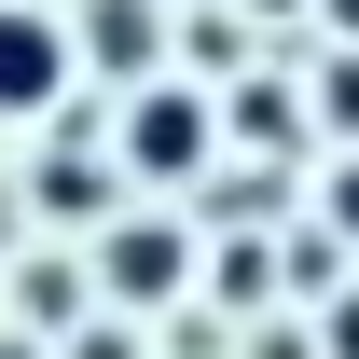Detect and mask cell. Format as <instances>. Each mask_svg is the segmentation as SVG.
Instances as JSON below:
<instances>
[{"label": "cell", "instance_id": "cell-1", "mask_svg": "<svg viewBox=\"0 0 359 359\" xmlns=\"http://www.w3.org/2000/svg\"><path fill=\"white\" fill-rule=\"evenodd\" d=\"M125 166H138V180H208V166H222V97L180 83V69H166V83H138V111H125Z\"/></svg>", "mask_w": 359, "mask_h": 359}, {"label": "cell", "instance_id": "cell-2", "mask_svg": "<svg viewBox=\"0 0 359 359\" xmlns=\"http://www.w3.org/2000/svg\"><path fill=\"white\" fill-rule=\"evenodd\" d=\"M0 111H69V28L42 0H0Z\"/></svg>", "mask_w": 359, "mask_h": 359}, {"label": "cell", "instance_id": "cell-3", "mask_svg": "<svg viewBox=\"0 0 359 359\" xmlns=\"http://www.w3.org/2000/svg\"><path fill=\"white\" fill-rule=\"evenodd\" d=\"M180 276H194V235L180 222H111L97 235V290L111 304H180Z\"/></svg>", "mask_w": 359, "mask_h": 359}, {"label": "cell", "instance_id": "cell-4", "mask_svg": "<svg viewBox=\"0 0 359 359\" xmlns=\"http://www.w3.org/2000/svg\"><path fill=\"white\" fill-rule=\"evenodd\" d=\"M69 55H97L111 83H166V28H152V0H83Z\"/></svg>", "mask_w": 359, "mask_h": 359}, {"label": "cell", "instance_id": "cell-5", "mask_svg": "<svg viewBox=\"0 0 359 359\" xmlns=\"http://www.w3.org/2000/svg\"><path fill=\"white\" fill-rule=\"evenodd\" d=\"M28 208H42V222H83V235H111V222H125V208H111V166H97V152H55V166L28 180Z\"/></svg>", "mask_w": 359, "mask_h": 359}, {"label": "cell", "instance_id": "cell-6", "mask_svg": "<svg viewBox=\"0 0 359 359\" xmlns=\"http://www.w3.org/2000/svg\"><path fill=\"white\" fill-rule=\"evenodd\" d=\"M332 276H346V235H332V222H290V249H276V290H290V304H332Z\"/></svg>", "mask_w": 359, "mask_h": 359}, {"label": "cell", "instance_id": "cell-7", "mask_svg": "<svg viewBox=\"0 0 359 359\" xmlns=\"http://www.w3.org/2000/svg\"><path fill=\"white\" fill-rule=\"evenodd\" d=\"M14 304L42 318V332H83V276H69V263H28V276H14Z\"/></svg>", "mask_w": 359, "mask_h": 359}, {"label": "cell", "instance_id": "cell-8", "mask_svg": "<svg viewBox=\"0 0 359 359\" xmlns=\"http://www.w3.org/2000/svg\"><path fill=\"white\" fill-rule=\"evenodd\" d=\"M235 138L290 152V138H304V97H290V83H249V97H235Z\"/></svg>", "mask_w": 359, "mask_h": 359}, {"label": "cell", "instance_id": "cell-9", "mask_svg": "<svg viewBox=\"0 0 359 359\" xmlns=\"http://www.w3.org/2000/svg\"><path fill=\"white\" fill-rule=\"evenodd\" d=\"M304 111H318V125H346V138H359V42H346V55H318V83H304Z\"/></svg>", "mask_w": 359, "mask_h": 359}, {"label": "cell", "instance_id": "cell-10", "mask_svg": "<svg viewBox=\"0 0 359 359\" xmlns=\"http://www.w3.org/2000/svg\"><path fill=\"white\" fill-rule=\"evenodd\" d=\"M318 359H359V290H332V318H318Z\"/></svg>", "mask_w": 359, "mask_h": 359}, {"label": "cell", "instance_id": "cell-11", "mask_svg": "<svg viewBox=\"0 0 359 359\" xmlns=\"http://www.w3.org/2000/svg\"><path fill=\"white\" fill-rule=\"evenodd\" d=\"M55 359H138V346H125V332H111V318H83V332H69V346H55Z\"/></svg>", "mask_w": 359, "mask_h": 359}, {"label": "cell", "instance_id": "cell-12", "mask_svg": "<svg viewBox=\"0 0 359 359\" xmlns=\"http://www.w3.org/2000/svg\"><path fill=\"white\" fill-rule=\"evenodd\" d=\"M332 235H359V152L332 166Z\"/></svg>", "mask_w": 359, "mask_h": 359}, {"label": "cell", "instance_id": "cell-13", "mask_svg": "<svg viewBox=\"0 0 359 359\" xmlns=\"http://www.w3.org/2000/svg\"><path fill=\"white\" fill-rule=\"evenodd\" d=\"M263 359H318V332H263Z\"/></svg>", "mask_w": 359, "mask_h": 359}, {"label": "cell", "instance_id": "cell-14", "mask_svg": "<svg viewBox=\"0 0 359 359\" xmlns=\"http://www.w3.org/2000/svg\"><path fill=\"white\" fill-rule=\"evenodd\" d=\"M318 14H332V28H346V42H359V0H318Z\"/></svg>", "mask_w": 359, "mask_h": 359}, {"label": "cell", "instance_id": "cell-15", "mask_svg": "<svg viewBox=\"0 0 359 359\" xmlns=\"http://www.w3.org/2000/svg\"><path fill=\"white\" fill-rule=\"evenodd\" d=\"M0 249H14V194H0Z\"/></svg>", "mask_w": 359, "mask_h": 359}, {"label": "cell", "instance_id": "cell-16", "mask_svg": "<svg viewBox=\"0 0 359 359\" xmlns=\"http://www.w3.org/2000/svg\"><path fill=\"white\" fill-rule=\"evenodd\" d=\"M249 14H304V0H249Z\"/></svg>", "mask_w": 359, "mask_h": 359}]
</instances>
